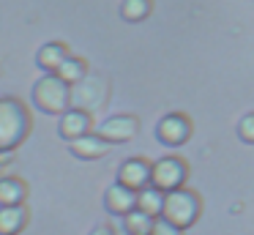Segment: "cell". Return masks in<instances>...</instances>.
<instances>
[{
	"label": "cell",
	"mask_w": 254,
	"mask_h": 235,
	"mask_svg": "<svg viewBox=\"0 0 254 235\" xmlns=\"http://www.w3.org/2000/svg\"><path fill=\"white\" fill-rule=\"evenodd\" d=\"M33 131V115L17 96H0V153H11Z\"/></svg>",
	"instance_id": "cell-1"
},
{
	"label": "cell",
	"mask_w": 254,
	"mask_h": 235,
	"mask_svg": "<svg viewBox=\"0 0 254 235\" xmlns=\"http://www.w3.org/2000/svg\"><path fill=\"white\" fill-rule=\"evenodd\" d=\"M30 98H33V107L44 115H58L61 118L66 109L74 107V87L68 82H63L58 74H41L39 79L33 82V90H30Z\"/></svg>",
	"instance_id": "cell-2"
},
{
	"label": "cell",
	"mask_w": 254,
	"mask_h": 235,
	"mask_svg": "<svg viewBox=\"0 0 254 235\" xmlns=\"http://www.w3.org/2000/svg\"><path fill=\"white\" fill-rule=\"evenodd\" d=\"M202 208L205 205H202L199 191L183 186V189L167 191V200H164V211H161V216H164L167 222H172L175 227L189 230V227H194V224L199 222Z\"/></svg>",
	"instance_id": "cell-3"
},
{
	"label": "cell",
	"mask_w": 254,
	"mask_h": 235,
	"mask_svg": "<svg viewBox=\"0 0 254 235\" xmlns=\"http://www.w3.org/2000/svg\"><path fill=\"white\" fill-rule=\"evenodd\" d=\"M186 180H189V161L183 156L170 153V156H161L153 161L150 183H153L156 189H161L164 194L167 191H175V189H183Z\"/></svg>",
	"instance_id": "cell-4"
},
{
	"label": "cell",
	"mask_w": 254,
	"mask_h": 235,
	"mask_svg": "<svg viewBox=\"0 0 254 235\" xmlns=\"http://www.w3.org/2000/svg\"><path fill=\"white\" fill-rule=\"evenodd\" d=\"M194 123L186 112H167L164 118H159L156 123V140L167 148H181L191 140Z\"/></svg>",
	"instance_id": "cell-5"
},
{
	"label": "cell",
	"mask_w": 254,
	"mask_h": 235,
	"mask_svg": "<svg viewBox=\"0 0 254 235\" xmlns=\"http://www.w3.org/2000/svg\"><path fill=\"white\" fill-rule=\"evenodd\" d=\"M110 101V79L101 74H88L79 85H74V107L96 112Z\"/></svg>",
	"instance_id": "cell-6"
},
{
	"label": "cell",
	"mask_w": 254,
	"mask_h": 235,
	"mask_svg": "<svg viewBox=\"0 0 254 235\" xmlns=\"http://www.w3.org/2000/svg\"><path fill=\"white\" fill-rule=\"evenodd\" d=\"M96 131H99L110 145H123V142H131L134 137L139 134V118L137 115H128V112L112 115V118L101 120Z\"/></svg>",
	"instance_id": "cell-7"
},
{
	"label": "cell",
	"mask_w": 254,
	"mask_h": 235,
	"mask_svg": "<svg viewBox=\"0 0 254 235\" xmlns=\"http://www.w3.org/2000/svg\"><path fill=\"white\" fill-rule=\"evenodd\" d=\"M150 175H153V161H148L145 156H128L118 167V183L139 191L145 186H150Z\"/></svg>",
	"instance_id": "cell-8"
},
{
	"label": "cell",
	"mask_w": 254,
	"mask_h": 235,
	"mask_svg": "<svg viewBox=\"0 0 254 235\" xmlns=\"http://www.w3.org/2000/svg\"><path fill=\"white\" fill-rule=\"evenodd\" d=\"M90 131H96V129H93V112H88V109L71 107L58 118V134L66 142L79 140V137L90 134Z\"/></svg>",
	"instance_id": "cell-9"
},
{
	"label": "cell",
	"mask_w": 254,
	"mask_h": 235,
	"mask_svg": "<svg viewBox=\"0 0 254 235\" xmlns=\"http://www.w3.org/2000/svg\"><path fill=\"white\" fill-rule=\"evenodd\" d=\"M134 208H137V191L134 189L118 183V180L107 186V191H104V211L110 213V216L123 219L126 213H131Z\"/></svg>",
	"instance_id": "cell-10"
},
{
	"label": "cell",
	"mask_w": 254,
	"mask_h": 235,
	"mask_svg": "<svg viewBox=\"0 0 254 235\" xmlns=\"http://www.w3.org/2000/svg\"><path fill=\"white\" fill-rule=\"evenodd\" d=\"M110 142L99 134V131H90V134L79 137V140L68 142V151H71L74 158H82V161H96V158L107 156L110 153Z\"/></svg>",
	"instance_id": "cell-11"
},
{
	"label": "cell",
	"mask_w": 254,
	"mask_h": 235,
	"mask_svg": "<svg viewBox=\"0 0 254 235\" xmlns=\"http://www.w3.org/2000/svg\"><path fill=\"white\" fill-rule=\"evenodd\" d=\"M68 55H71V49H68L66 41H47V44H41L39 52H36V66H39L44 74H55Z\"/></svg>",
	"instance_id": "cell-12"
},
{
	"label": "cell",
	"mask_w": 254,
	"mask_h": 235,
	"mask_svg": "<svg viewBox=\"0 0 254 235\" xmlns=\"http://www.w3.org/2000/svg\"><path fill=\"white\" fill-rule=\"evenodd\" d=\"M30 222L28 205H8L0 208V235H22Z\"/></svg>",
	"instance_id": "cell-13"
},
{
	"label": "cell",
	"mask_w": 254,
	"mask_h": 235,
	"mask_svg": "<svg viewBox=\"0 0 254 235\" xmlns=\"http://www.w3.org/2000/svg\"><path fill=\"white\" fill-rule=\"evenodd\" d=\"M28 202V183L19 175H3L0 178V208L25 205Z\"/></svg>",
	"instance_id": "cell-14"
},
{
	"label": "cell",
	"mask_w": 254,
	"mask_h": 235,
	"mask_svg": "<svg viewBox=\"0 0 254 235\" xmlns=\"http://www.w3.org/2000/svg\"><path fill=\"white\" fill-rule=\"evenodd\" d=\"M164 200H167V194L161 189H156L153 183L137 191V208L145 211L148 216H153V219L161 216V211H164Z\"/></svg>",
	"instance_id": "cell-15"
},
{
	"label": "cell",
	"mask_w": 254,
	"mask_h": 235,
	"mask_svg": "<svg viewBox=\"0 0 254 235\" xmlns=\"http://www.w3.org/2000/svg\"><path fill=\"white\" fill-rule=\"evenodd\" d=\"M55 74L61 77L63 82H68V85L74 87V85H79V82L90 74V69H88V60H85V58H79V55H68Z\"/></svg>",
	"instance_id": "cell-16"
},
{
	"label": "cell",
	"mask_w": 254,
	"mask_h": 235,
	"mask_svg": "<svg viewBox=\"0 0 254 235\" xmlns=\"http://www.w3.org/2000/svg\"><path fill=\"white\" fill-rule=\"evenodd\" d=\"M153 222H156L153 216H148L145 211L134 208L131 213H126V216H123V233H126V235H150Z\"/></svg>",
	"instance_id": "cell-17"
},
{
	"label": "cell",
	"mask_w": 254,
	"mask_h": 235,
	"mask_svg": "<svg viewBox=\"0 0 254 235\" xmlns=\"http://www.w3.org/2000/svg\"><path fill=\"white\" fill-rule=\"evenodd\" d=\"M153 14V0H123L121 3V19L126 22H145Z\"/></svg>",
	"instance_id": "cell-18"
},
{
	"label": "cell",
	"mask_w": 254,
	"mask_h": 235,
	"mask_svg": "<svg viewBox=\"0 0 254 235\" xmlns=\"http://www.w3.org/2000/svg\"><path fill=\"white\" fill-rule=\"evenodd\" d=\"M235 131H238V140H241L243 145H254V112L243 115V118L238 120Z\"/></svg>",
	"instance_id": "cell-19"
},
{
	"label": "cell",
	"mask_w": 254,
	"mask_h": 235,
	"mask_svg": "<svg viewBox=\"0 0 254 235\" xmlns=\"http://www.w3.org/2000/svg\"><path fill=\"white\" fill-rule=\"evenodd\" d=\"M150 235H186V230L175 227L172 222H167L164 216H159L153 222V230H150Z\"/></svg>",
	"instance_id": "cell-20"
},
{
	"label": "cell",
	"mask_w": 254,
	"mask_h": 235,
	"mask_svg": "<svg viewBox=\"0 0 254 235\" xmlns=\"http://www.w3.org/2000/svg\"><path fill=\"white\" fill-rule=\"evenodd\" d=\"M88 235H118V230L112 227V224H99V227H93Z\"/></svg>",
	"instance_id": "cell-21"
}]
</instances>
